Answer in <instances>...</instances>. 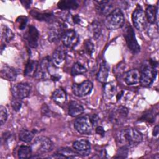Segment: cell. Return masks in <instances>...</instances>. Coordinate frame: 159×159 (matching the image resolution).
Masks as SVG:
<instances>
[{"mask_svg": "<svg viewBox=\"0 0 159 159\" xmlns=\"http://www.w3.org/2000/svg\"><path fill=\"white\" fill-rule=\"evenodd\" d=\"M143 139V136L137 130L129 127L118 132L116 136V141L121 147L127 148L133 147L139 144Z\"/></svg>", "mask_w": 159, "mask_h": 159, "instance_id": "obj_1", "label": "cell"}, {"mask_svg": "<svg viewBox=\"0 0 159 159\" xmlns=\"http://www.w3.org/2000/svg\"><path fill=\"white\" fill-rule=\"evenodd\" d=\"M125 17L122 11L119 8L114 9L104 20L105 26L109 30H116L124 26Z\"/></svg>", "mask_w": 159, "mask_h": 159, "instance_id": "obj_2", "label": "cell"}, {"mask_svg": "<svg viewBox=\"0 0 159 159\" xmlns=\"http://www.w3.org/2000/svg\"><path fill=\"white\" fill-rule=\"evenodd\" d=\"M140 73V83L143 86H150L157 76L156 68L152 66L150 61H147L142 65Z\"/></svg>", "mask_w": 159, "mask_h": 159, "instance_id": "obj_3", "label": "cell"}, {"mask_svg": "<svg viewBox=\"0 0 159 159\" xmlns=\"http://www.w3.org/2000/svg\"><path fill=\"white\" fill-rule=\"evenodd\" d=\"M53 143L51 140L45 136H39L35 139L31 146L32 153L40 155L49 152L52 150Z\"/></svg>", "mask_w": 159, "mask_h": 159, "instance_id": "obj_4", "label": "cell"}, {"mask_svg": "<svg viewBox=\"0 0 159 159\" xmlns=\"http://www.w3.org/2000/svg\"><path fill=\"white\" fill-rule=\"evenodd\" d=\"M123 34L129 50L133 53H139L140 50V47L136 39L135 32L130 24H127L125 26Z\"/></svg>", "mask_w": 159, "mask_h": 159, "instance_id": "obj_5", "label": "cell"}, {"mask_svg": "<svg viewBox=\"0 0 159 159\" xmlns=\"http://www.w3.org/2000/svg\"><path fill=\"white\" fill-rule=\"evenodd\" d=\"M128 109L124 106L114 108L109 114V120L114 124L121 125L125 122L128 116Z\"/></svg>", "mask_w": 159, "mask_h": 159, "instance_id": "obj_6", "label": "cell"}, {"mask_svg": "<svg viewBox=\"0 0 159 159\" xmlns=\"http://www.w3.org/2000/svg\"><path fill=\"white\" fill-rule=\"evenodd\" d=\"M74 127L78 133L83 135L90 134L93 128L89 119V116L77 118L74 122Z\"/></svg>", "mask_w": 159, "mask_h": 159, "instance_id": "obj_7", "label": "cell"}, {"mask_svg": "<svg viewBox=\"0 0 159 159\" xmlns=\"http://www.w3.org/2000/svg\"><path fill=\"white\" fill-rule=\"evenodd\" d=\"M64 30L63 24L60 22L53 21L48 30V40L51 42H57L61 38Z\"/></svg>", "mask_w": 159, "mask_h": 159, "instance_id": "obj_8", "label": "cell"}, {"mask_svg": "<svg viewBox=\"0 0 159 159\" xmlns=\"http://www.w3.org/2000/svg\"><path fill=\"white\" fill-rule=\"evenodd\" d=\"M93 88V83L89 80H85L81 83H74L71 89L73 94L78 97H83L89 94Z\"/></svg>", "mask_w": 159, "mask_h": 159, "instance_id": "obj_9", "label": "cell"}, {"mask_svg": "<svg viewBox=\"0 0 159 159\" xmlns=\"http://www.w3.org/2000/svg\"><path fill=\"white\" fill-rule=\"evenodd\" d=\"M132 22L135 27L139 30H143L147 25V19L145 14L142 8L137 7L132 15Z\"/></svg>", "mask_w": 159, "mask_h": 159, "instance_id": "obj_10", "label": "cell"}, {"mask_svg": "<svg viewBox=\"0 0 159 159\" xmlns=\"http://www.w3.org/2000/svg\"><path fill=\"white\" fill-rule=\"evenodd\" d=\"M30 86L26 83H17L11 88V93L12 96L22 99L28 97L30 94Z\"/></svg>", "mask_w": 159, "mask_h": 159, "instance_id": "obj_11", "label": "cell"}, {"mask_svg": "<svg viewBox=\"0 0 159 159\" xmlns=\"http://www.w3.org/2000/svg\"><path fill=\"white\" fill-rule=\"evenodd\" d=\"M73 147L76 153L81 156H88L91 152V144L85 139L76 140L73 143Z\"/></svg>", "mask_w": 159, "mask_h": 159, "instance_id": "obj_12", "label": "cell"}, {"mask_svg": "<svg viewBox=\"0 0 159 159\" xmlns=\"http://www.w3.org/2000/svg\"><path fill=\"white\" fill-rule=\"evenodd\" d=\"M25 38L30 47L34 48H36L38 46V41L39 38V34L36 27L32 25H29L25 35Z\"/></svg>", "mask_w": 159, "mask_h": 159, "instance_id": "obj_13", "label": "cell"}, {"mask_svg": "<svg viewBox=\"0 0 159 159\" xmlns=\"http://www.w3.org/2000/svg\"><path fill=\"white\" fill-rule=\"evenodd\" d=\"M61 39L63 45L67 47H72L75 46L78 41V35L73 29L65 30Z\"/></svg>", "mask_w": 159, "mask_h": 159, "instance_id": "obj_14", "label": "cell"}, {"mask_svg": "<svg viewBox=\"0 0 159 159\" xmlns=\"http://www.w3.org/2000/svg\"><path fill=\"white\" fill-rule=\"evenodd\" d=\"M140 73L137 69H132L124 75V81L127 85L132 86L140 83Z\"/></svg>", "mask_w": 159, "mask_h": 159, "instance_id": "obj_15", "label": "cell"}, {"mask_svg": "<svg viewBox=\"0 0 159 159\" xmlns=\"http://www.w3.org/2000/svg\"><path fill=\"white\" fill-rule=\"evenodd\" d=\"M66 52L63 45L58 47L53 52L52 55V61L56 66L61 65L66 58Z\"/></svg>", "mask_w": 159, "mask_h": 159, "instance_id": "obj_16", "label": "cell"}, {"mask_svg": "<svg viewBox=\"0 0 159 159\" xmlns=\"http://www.w3.org/2000/svg\"><path fill=\"white\" fill-rule=\"evenodd\" d=\"M1 75L3 78L8 81H14L17 78V73L14 68L4 65L1 68Z\"/></svg>", "mask_w": 159, "mask_h": 159, "instance_id": "obj_17", "label": "cell"}, {"mask_svg": "<svg viewBox=\"0 0 159 159\" xmlns=\"http://www.w3.org/2000/svg\"><path fill=\"white\" fill-rule=\"evenodd\" d=\"M97 2L98 3L97 6V10L101 15L107 16L114 9L113 4L111 1H97Z\"/></svg>", "mask_w": 159, "mask_h": 159, "instance_id": "obj_18", "label": "cell"}, {"mask_svg": "<svg viewBox=\"0 0 159 159\" xmlns=\"http://www.w3.org/2000/svg\"><path fill=\"white\" fill-rule=\"evenodd\" d=\"M30 14L34 18L40 21L52 22L54 18V16L52 12H39L37 10L33 9L30 12Z\"/></svg>", "mask_w": 159, "mask_h": 159, "instance_id": "obj_19", "label": "cell"}, {"mask_svg": "<svg viewBox=\"0 0 159 159\" xmlns=\"http://www.w3.org/2000/svg\"><path fill=\"white\" fill-rule=\"evenodd\" d=\"M109 73V66L107 63L105 61H103L101 65L99 70L97 73L96 78L97 80L101 83H104L106 81Z\"/></svg>", "mask_w": 159, "mask_h": 159, "instance_id": "obj_20", "label": "cell"}, {"mask_svg": "<svg viewBox=\"0 0 159 159\" xmlns=\"http://www.w3.org/2000/svg\"><path fill=\"white\" fill-rule=\"evenodd\" d=\"M84 112L83 107L77 101H71L68 106V114L71 117L80 116Z\"/></svg>", "mask_w": 159, "mask_h": 159, "instance_id": "obj_21", "label": "cell"}, {"mask_svg": "<svg viewBox=\"0 0 159 159\" xmlns=\"http://www.w3.org/2000/svg\"><path fill=\"white\" fill-rule=\"evenodd\" d=\"M39 63L35 60H29L25 65L24 75L29 77L34 76L36 75L39 70Z\"/></svg>", "mask_w": 159, "mask_h": 159, "instance_id": "obj_22", "label": "cell"}, {"mask_svg": "<svg viewBox=\"0 0 159 159\" xmlns=\"http://www.w3.org/2000/svg\"><path fill=\"white\" fill-rule=\"evenodd\" d=\"M52 98L53 101L57 104L63 105L65 103L67 96L65 91L63 89L59 88L53 91L52 95Z\"/></svg>", "mask_w": 159, "mask_h": 159, "instance_id": "obj_23", "label": "cell"}, {"mask_svg": "<svg viewBox=\"0 0 159 159\" xmlns=\"http://www.w3.org/2000/svg\"><path fill=\"white\" fill-rule=\"evenodd\" d=\"M145 17L150 24H155L158 16V9L154 6H148L145 10Z\"/></svg>", "mask_w": 159, "mask_h": 159, "instance_id": "obj_24", "label": "cell"}, {"mask_svg": "<svg viewBox=\"0 0 159 159\" xmlns=\"http://www.w3.org/2000/svg\"><path fill=\"white\" fill-rule=\"evenodd\" d=\"M78 6V3L74 0H63L58 2V7L61 10L76 9Z\"/></svg>", "mask_w": 159, "mask_h": 159, "instance_id": "obj_25", "label": "cell"}, {"mask_svg": "<svg viewBox=\"0 0 159 159\" xmlns=\"http://www.w3.org/2000/svg\"><path fill=\"white\" fill-rule=\"evenodd\" d=\"M116 93V86L113 82L106 83L104 86V94L107 99L112 98Z\"/></svg>", "mask_w": 159, "mask_h": 159, "instance_id": "obj_26", "label": "cell"}, {"mask_svg": "<svg viewBox=\"0 0 159 159\" xmlns=\"http://www.w3.org/2000/svg\"><path fill=\"white\" fill-rule=\"evenodd\" d=\"M32 150L31 147L27 145H20L17 150V155L19 158H28L31 157Z\"/></svg>", "mask_w": 159, "mask_h": 159, "instance_id": "obj_27", "label": "cell"}, {"mask_svg": "<svg viewBox=\"0 0 159 159\" xmlns=\"http://www.w3.org/2000/svg\"><path fill=\"white\" fill-rule=\"evenodd\" d=\"M20 140L25 143H30L34 138V133L27 129H22L19 135Z\"/></svg>", "mask_w": 159, "mask_h": 159, "instance_id": "obj_28", "label": "cell"}, {"mask_svg": "<svg viewBox=\"0 0 159 159\" xmlns=\"http://www.w3.org/2000/svg\"><path fill=\"white\" fill-rule=\"evenodd\" d=\"M14 37V33L7 26L1 27V39L4 42H10Z\"/></svg>", "mask_w": 159, "mask_h": 159, "instance_id": "obj_29", "label": "cell"}, {"mask_svg": "<svg viewBox=\"0 0 159 159\" xmlns=\"http://www.w3.org/2000/svg\"><path fill=\"white\" fill-rule=\"evenodd\" d=\"M86 71H87L86 68L83 65H81L78 62H76L73 64L71 68V73L73 76H76L78 75L84 74Z\"/></svg>", "mask_w": 159, "mask_h": 159, "instance_id": "obj_30", "label": "cell"}, {"mask_svg": "<svg viewBox=\"0 0 159 159\" xmlns=\"http://www.w3.org/2000/svg\"><path fill=\"white\" fill-rule=\"evenodd\" d=\"M91 30L93 35V37L98 39L101 33V24L98 21H94L91 25Z\"/></svg>", "mask_w": 159, "mask_h": 159, "instance_id": "obj_31", "label": "cell"}, {"mask_svg": "<svg viewBox=\"0 0 159 159\" xmlns=\"http://www.w3.org/2000/svg\"><path fill=\"white\" fill-rule=\"evenodd\" d=\"M84 48L87 55L91 57L95 50L94 43L91 40H87L84 42Z\"/></svg>", "mask_w": 159, "mask_h": 159, "instance_id": "obj_32", "label": "cell"}, {"mask_svg": "<svg viewBox=\"0 0 159 159\" xmlns=\"http://www.w3.org/2000/svg\"><path fill=\"white\" fill-rule=\"evenodd\" d=\"M22 105V99L16 98L13 97V98L11 101V106L15 111H16V112L19 111L21 108Z\"/></svg>", "mask_w": 159, "mask_h": 159, "instance_id": "obj_33", "label": "cell"}, {"mask_svg": "<svg viewBox=\"0 0 159 159\" xmlns=\"http://www.w3.org/2000/svg\"><path fill=\"white\" fill-rule=\"evenodd\" d=\"M7 112L6 108L3 106H0V124L2 125L7 120Z\"/></svg>", "mask_w": 159, "mask_h": 159, "instance_id": "obj_34", "label": "cell"}, {"mask_svg": "<svg viewBox=\"0 0 159 159\" xmlns=\"http://www.w3.org/2000/svg\"><path fill=\"white\" fill-rule=\"evenodd\" d=\"M16 22L19 25V28L20 30H23L27 24V18L25 16H20L17 19Z\"/></svg>", "mask_w": 159, "mask_h": 159, "instance_id": "obj_35", "label": "cell"}, {"mask_svg": "<svg viewBox=\"0 0 159 159\" xmlns=\"http://www.w3.org/2000/svg\"><path fill=\"white\" fill-rule=\"evenodd\" d=\"M128 148L124 146H122L120 149L118 151V153H117V155L115 157H122V158H125L127 157V155L128 153Z\"/></svg>", "mask_w": 159, "mask_h": 159, "instance_id": "obj_36", "label": "cell"}, {"mask_svg": "<svg viewBox=\"0 0 159 159\" xmlns=\"http://www.w3.org/2000/svg\"><path fill=\"white\" fill-rule=\"evenodd\" d=\"M89 119L90 120V122L93 125V127H96L99 122V118L96 114H92L89 116Z\"/></svg>", "mask_w": 159, "mask_h": 159, "instance_id": "obj_37", "label": "cell"}, {"mask_svg": "<svg viewBox=\"0 0 159 159\" xmlns=\"http://www.w3.org/2000/svg\"><path fill=\"white\" fill-rule=\"evenodd\" d=\"M143 119L148 122H153L155 120V116H153L152 112H149L143 115Z\"/></svg>", "mask_w": 159, "mask_h": 159, "instance_id": "obj_38", "label": "cell"}, {"mask_svg": "<svg viewBox=\"0 0 159 159\" xmlns=\"http://www.w3.org/2000/svg\"><path fill=\"white\" fill-rule=\"evenodd\" d=\"M42 113L44 116H51V111L49 109L48 107L45 104H43V105L42 107Z\"/></svg>", "mask_w": 159, "mask_h": 159, "instance_id": "obj_39", "label": "cell"}, {"mask_svg": "<svg viewBox=\"0 0 159 159\" xmlns=\"http://www.w3.org/2000/svg\"><path fill=\"white\" fill-rule=\"evenodd\" d=\"M96 132L98 135H100L102 137H104V135H105V131H104L103 127H101V126H98L96 128Z\"/></svg>", "mask_w": 159, "mask_h": 159, "instance_id": "obj_40", "label": "cell"}, {"mask_svg": "<svg viewBox=\"0 0 159 159\" xmlns=\"http://www.w3.org/2000/svg\"><path fill=\"white\" fill-rule=\"evenodd\" d=\"M73 21L75 24H78L80 22V18L78 15H75L73 17Z\"/></svg>", "mask_w": 159, "mask_h": 159, "instance_id": "obj_41", "label": "cell"}, {"mask_svg": "<svg viewBox=\"0 0 159 159\" xmlns=\"http://www.w3.org/2000/svg\"><path fill=\"white\" fill-rule=\"evenodd\" d=\"M21 3L24 5V6H25L26 8H28L31 3L30 1H21Z\"/></svg>", "mask_w": 159, "mask_h": 159, "instance_id": "obj_42", "label": "cell"}, {"mask_svg": "<svg viewBox=\"0 0 159 159\" xmlns=\"http://www.w3.org/2000/svg\"><path fill=\"white\" fill-rule=\"evenodd\" d=\"M158 134V125H157L154 129H153V136H157Z\"/></svg>", "mask_w": 159, "mask_h": 159, "instance_id": "obj_43", "label": "cell"}]
</instances>
